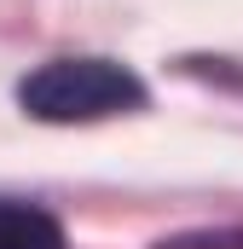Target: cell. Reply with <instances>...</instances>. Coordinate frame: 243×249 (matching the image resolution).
<instances>
[{"mask_svg": "<svg viewBox=\"0 0 243 249\" xmlns=\"http://www.w3.org/2000/svg\"><path fill=\"white\" fill-rule=\"evenodd\" d=\"M0 249H64V232L35 203H0Z\"/></svg>", "mask_w": 243, "mask_h": 249, "instance_id": "2", "label": "cell"}, {"mask_svg": "<svg viewBox=\"0 0 243 249\" xmlns=\"http://www.w3.org/2000/svg\"><path fill=\"white\" fill-rule=\"evenodd\" d=\"M17 105L35 122H104L145 105V81L116 58H52L17 81Z\"/></svg>", "mask_w": 243, "mask_h": 249, "instance_id": "1", "label": "cell"}]
</instances>
